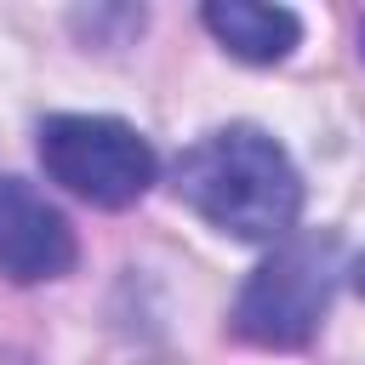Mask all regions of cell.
<instances>
[{"instance_id": "2", "label": "cell", "mask_w": 365, "mask_h": 365, "mask_svg": "<svg viewBox=\"0 0 365 365\" xmlns=\"http://www.w3.org/2000/svg\"><path fill=\"white\" fill-rule=\"evenodd\" d=\"M336 285L331 234H285L245 279L234 302V331L257 348H302L319 331V314Z\"/></svg>"}, {"instance_id": "4", "label": "cell", "mask_w": 365, "mask_h": 365, "mask_svg": "<svg viewBox=\"0 0 365 365\" xmlns=\"http://www.w3.org/2000/svg\"><path fill=\"white\" fill-rule=\"evenodd\" d=\"M74 268V228L68 217L17 177H0V274L17 285L63 279Z\"/></svg>"}, {"instance_id": "1", "label": "cell", "mask_w": 365, "mask_h": 365, "mask_svg": "<svg viewBox=\"0 0 365 365\" xmlns=\"http://www.w3.org/2000/svg\"><path fill=\"white\" fill-rule=\"evenodd\" d=\"M177 194L234 240H285L302 211V177L291 154L257 125H222L182 148L171 171Z\"/></svg>"}, {"instance_id": "6", "label": "cell", "mask_w": 365, "mask_h": 365, "mask_svg": "<svg viewBox=\"0 0 365 365\" xmlns=\"http://www.w3.org/2000/svg\"><path fill=\"white\" fill-rule=\"evenodd\" d=\"M354 291H359V297H365V257H359V262H354Z\"/></svg>"}, {"instance_id": "7", "label": "cell", "mask_w": 365, "mask_h": 365, "mask_svg": "<svg viewBox=\"0 0 365 365\" xmlns=\"http://www.w3.org/2000/svg\"><path fill=\"white\" fill-rule=\"evenodd\" d=\"M359 51H365V17H359Z\"/></svg>"}, {"instance_id": "3", "label": "cell", "mask_w": 365, "mask_h": 365, "mask_svg": "<svg viewBox=\"0 0 365 365\" xmlns=\"http://www.w3.org/2000/svg\"><path fill=\"white\" fill-rule=\"evenodd\" d=\"M40 165L51 182L80 194L86 205L120 211L148 194L160 160L143 131L108 114H51L40 120Z\"/></svg>"}, {"instance_id": "5", "label": "cell", "mask_w": 365, "mask_h": 365, "mask_svg": "<svg viewBox=\"0 0 365 365\" xmlns=\"http://www.w3.org/2000/svg\"><path fill=\"white\" fill-rule=\"evenodd\" d=\"M205 29L222 40V51L245 57V63H285L302 40V23L297 11L285 6H257V0H211L205 11Z\"/></svg>"}]
</instances>
